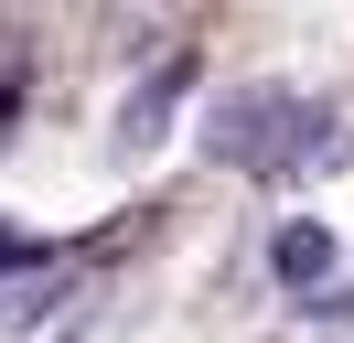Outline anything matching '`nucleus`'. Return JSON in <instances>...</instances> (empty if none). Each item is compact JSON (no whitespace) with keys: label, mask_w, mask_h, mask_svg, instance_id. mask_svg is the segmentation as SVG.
Returning a JSON list of instances; mask_svg holds the SVG:
<instances>
[{"label":"nucleus","mask_w":354,"mask_h":343,"mask_svg":"<svg viewBox=\"0 0 354 343\" xmlns=\"http://www.w3.org/2000/svg\"><path fill=\"white\" fill-rule=\"evenodd\" d=\"M322 268H333V236L290 225V236H279V279H322Z\"/></svg>","instance_id":"1"}]
</instances>
